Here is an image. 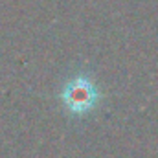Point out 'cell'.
<instances>
[{
    "label": "cell",
    "instance_id": "1",
    "mask_svg": "<svg viewBox=\"0 0 158 158\" xmlns=\"http://www.w3.org/2000/svg\"><path fill=\"white\" fill-rule=\"evenodd\" d=\"M98 99H99V92L96 85L88 76L83 74L70 79L61 90V101L64 109L74 116H83L90 112L98 105Z\"/></svg>",
    "mask_w": 158,
    "mask_h": 158
}]
</instances>
